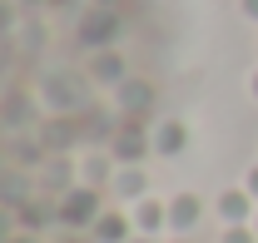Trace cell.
Wrapping results in <instances>:
<instances>
[{"mask_svg":"<svg viewBox=\"0 0 258 243\" xmlns=\"http://www.w3.org/2000/svg\"><path fill=\"white\" fill-rule=\"evenodd\" d=\"M129 238H134V218L129 213L109 209L95 218V243H129Z\"/></svg>","mask_w":258,"mask_h":243,"instance_id":"3957f363","label":"cell"},{"mask_svg":"<svg viewBox=\"0 0 258 243\" xmlns=\"http://www.w3.org/2000/svg\"><path fill=\"white\" fill-rule=\"evenodd\" d=\"M248 90H253V99H258V70H253V80H248Z\"/></svg>","mask_w":258,"mask_h":243,"instance_id":"4fadbf2b","label":"cell"},{"mask_svg":"<svg viewBox=\"0 0 258 243\" xmlns=\"http://www.w3.org/2000/svg\"><path fill=\"white\" fill-rule=\"evenodd\" d=\"M129 218H134V233H164L169 228V204H159V199H139L134 209H129Z\"/></svg>","mask_w":258,"mask_h":243,"instance_id":"6da1fadb","label":"cell"},{"mask_svg":"<svg viewBox=\"0 0 258 243\" xmlns=\"http://www.w3.org/2000/svg\"><path fill=\"white\" fill-rule=\"evenodd\" d=\"M224 243H258V228H248V223H233V228H224Z\"/></svg>","mask_w":258,"mask_h":243,"instance_id":"9c48e42d","label":"cell"},{"mask_svg":"<svg viewBox=\"0 0 258 243\" xmlns=\"http://www.w3.org/2000/svg\"><path fill=\"white\" fill-rule=\"evenodd\" d=\"M129 243H154V238H149V233H134V238H129Z\"/></svg>","mask_w":258,"mask_h":243,"instance_id":"7c38bea8","label":"cell"},{"mask_svg":"<svg viewBox=\"0 0 258 243\" xmlns=\"http://www.w3.org/2000/svg\"><path fill=\"white\" fill-rule=\"evenodd\" d=\"M253 194H248V189H228V194H219V218H224L228 228H233V223H248V218H253Z\"/></svg>","mask_w":258,"mask_h":243,"instance_id":"7a4b0ae2","label":"cell"},{"mask_svg":"<svg viewBox=\"0 0 258 243\" xmlns=\"http://www.w3.org/2000/svg\"><path fill=\"white\" fill-rule=\"evenodd\" d=\"M114 154H119V159H144V139H139V134H134V129H129L124 139H119V144H114Z\"/></svg>","mask_w":258,"mask_h":243,"instance_id":"ba28073f","label":"cell"},{"mask_svg":"<svg viewBox=\"0 0 258 243\" xmlns=\"http://www.w3.org/2000/svg\"><path fill=\"white\" fill-rule=\"evenodd\" d=\"M253 228H258V213H253Z\"/></svg>","mask_w":258,"mask_h":243,"instance_id":"5bb4252c","label":"cell"},{"mask_svg":"<svg viewBox=\"0 0 258 243\" xmlns=\"http://www.w3.org/2000/svg\"><path fill=\"white\" fill-rule=\"evenodd\" d=\"M114 194L139 204V199H144V169H139V164H129V169H114Z\"/></svg>","mask_w":258,"mask_h":243,"instance_id":"8992f818","label":"cell"},{"mask_svg":"<svg viewBox=\"0 0 258 243\" xmlns=\"http://www.w3.org/2000/svg\"><path fill=\"white\" fill-rule=\"evenodd\" d=\"M85 218H90V223L99 218V213H95V194H90V199H85V194L70 199V223H85Z\"/></svg>","mask_w":258,"mask_h":243,"instance_id":"52a82bcc","label":"cell"},{"mask_svg":"<svg viewBox=\"0 0 258 243\" xmlns=\"http://www.w3.org/2000/svg\"><path fill=\"white\" fill-rule=\"evenodd\" d=\"M199 213H204L199 194H174V199H169V228H174V233H189L194 223H199Z\"/></svg>","mask_w":258,"mask_h":243,"instance_id":"277c9868","label":"cell"},{"mask_svg":"<svg viewBox=\"0 0 258 243\" xmlns=\"http://www.w3.org/2000/svg\"><path fill=\"white\" fill-rule=\"evenodd\" d=\"M243 189H248V194H253V199H258V164H253V169H248V179H243Z\"/></svg>","mask_w":258,"mask_h":243,"instance_id":"30bf717a","label":"cell"},{"mask_svg":"<svg viewBox=\"0 0 258 243\" xmlns=\"http://www.w3.org/2000/svg\"><path fill=\"white\" fill-rule=\"evenodd\" d=\"M174 243H184V238H174Z\"/></svg>","mask_w":258,"mask_h":243,"instance_id":"9a60e30c","label":"cell"},{"mask_svg":"<svg viewBox=\"0 0 258 243\" xmlns=\"http://www.w3.org/2000/svg\"><path fill=\"white\" fill-rule=\"evenodd\" d=\"M184 139H189L184 124H179V119H164L159 129H154V139H149V149H154V154H179V149H184Z\"/></svg>","mask_w":258,"mask_h":243,"instance_id":"5b68a950","label":"cell"},{"mask_svg":"<svg viewBox=\"0 0 258 243\" xmlns=\"http://www.w3.org/2000/svg\"><path fill=\"white\" fill-rule=\"evenodd\" d=\"M243 10H248V15H253V20H258V0H243Z\"/></svg>","mask_w":258,"mask_h":243,"instance_id":"8fae6325","label":"cell"}]
</instances>
